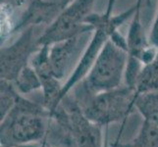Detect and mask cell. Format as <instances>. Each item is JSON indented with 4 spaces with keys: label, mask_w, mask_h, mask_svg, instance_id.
Masks as SVG:
<instances>
[{
    "label": "cell",
    "mask_w": 158,
    "mask_h": 147,
    "mask_svg": "<svg viewBox=\"0 0 158 147\" xmlns=\"http://www.w3.org/2000/svg\"><path fill=\"white\" fill-rule=\"evenodd\" d=\"M49 122V112L44 106L20 94L11 111L0 120L1 145L21 146L41 142L46 138Z\"/></svg>",
    "instance_id": "cell-1"
},
{
    "label": "cell",
    "mask_w": 158,
    "mask_h": 147,
    "mask_svg": "<svg viewBox=\"0 0 158 147\" xmlns=\"http://www.w3.org/2000/svg\"><path fill=\"white\" fill-rule=\"evenodd\" d=\"M115 2L116 0H108L105 12L100 14L91 13L86 18L85 24L91 26L94 28V31H92L89 42L85 47V50L74 68L72 74L63 84L61 94H60L61 101L86 77L103 46L111 39L114 32L117 31L128 19L134 16L135 9H137L135 3L121 14L113 15V7Z\"/></svg>",
    "instance_id": "cell-2"
},
{
    "label": "cell",
    "mask_w": 158,
    "mask_h": 147,
    "mask_svg": "<svg viewBox=\"0 0 158 147\" xmlns=\"http://www.w3.org/2000/svg\"><path fill=\"white\" fill-rule=\"evenodd\" d=\"M75 94L81 111L91 122L99 126L124 122L135 110L137 92L126 84L120 88L91 94L76 86Z\"/></svg>",
    "instance_id": "cell-3"
},
{
    "label": "cell",
    "mask_w": 158,
    "mask_h": 147,
    "mask_svg": "<svg viewBox=\"0 0 158 147\" xmlns=\"http://www.w3.org/2000/svg\"><path fill=\"white\" fill-rule=\"evenodd\" d=\"M127 64V50L109 39L103 46L89 74L80 83V88L91 94L120 88L124 84Z\"/></svg>",
    "instance_id": "cell-4"
},
{
    "label": "cell",
    "mask_w": 158,
    "mask_h": 147,
    "mask_svg": "<svg viewBox=\"0 0 158 147\" xmlns=\"http://www.w3.org/2000/svg\"><path fill=\"white\" fill-rule=\"evenodd\" d=\"M50 119L69 134L75 147H103L102 127L85 117L73 95L63 98Z\"/></svg>",
    "instance_id": "cell-5"
},
{
    "label": "cell",
    "mask_w": 158,
    "mask_h": 147,
    "mask_svg": "<svg viewBox=\"0 0 158 147\" xmlns=\"http://www.w3.org/2000/svg\"><path fill=\"white\" fill-rule=\"evenodd\" d=\"M95 1L96 0H73L43 30L37 39L39 45H51L94 31L91 26L85 24V20L91 14Z\"/></svg>",
    "instance_id": "cell-6"
},
{
    "label": "cell",
    "mask_w": 158,
    "mask_h": 147,
    "mask_svg": "<svg viewBox=\"0 0 158 147\" xmlns=\"http://www.w3.org/2000/svg\"><path fill=\"white\" fill-rule=\"evenodd\" d=\"M37 27L31 26L21 31L19 39L8 46H1L0 51V78L14 83L18 75L30 64L31 57L40 48Z\"/></svg>",
    "instance_id": "cell-7"
},
{
    "label": "cell",
    "mask_w": 158,
    "mask_h": 147,
    "mask_svg": "<svg viewBox=\"0 0 158 147\" xmlns=\"http://www.w3.org/2000/svg\"><path fill=\"white\" fill-rule=\"evenodd\" d=\"M143 2V0L135 1L137 9L132 17V22H131L126 40L128 57L138 60L144 66L155 58L158 49L151 44L149 37L146 35L143 21H141Z\"/></svg>",
    "instance_id": "cell-8"
},
{
    "label": "cell",
    "mask_w": 158,
    "mask_h": 147,
    "mask_svg": "<svg viewBox=\"0 0 158 147\" xmlns=\"http://www.w3.org/2000/svg\"><path fill=\"white\" fill-rule=\"evenodd\" d=\"M73 0H27L28 6L21 16L26 26H48Z\"/></svg>",
    "instance_id": "cell-9"
},
{
    "label": "cell",
    "mask_w": 158,
    "mask_h": 147,
    "mask_svg": "<svg viewBox=\"0 0 158 147\" xmlns=\"http://www.w3.org/2000/svg\"><path fill=\"white\" fill-rule=\"evenodd\" d=\"M89 34L91 32H86L49 45L48 57L50 68L53 75L59 80H62L65 78L71 61L73 60V57L78 54L80 46H81V40Z\"/></svg>",
    "instance_id": "cell-10"
},
{
    "label": "cell",
    "mask_w": 158,
    "mask_h": 147,
    "mask_svg": "<svg viewBox=\"0 0 158 147\" xmlns=\"http://www.w3.org/2000/svg\"><path fill=\"white\" fill-rule=\"evenodd\" d=\"M135 106L144 121L158 126V90L138 94Z\"/></svg>",
    "instance_id": "cell-11"
},
{
    "label": "cell",
    "mask_w": 158,
    "mask_h": 147,
    "mask_svg": "<svg viewBox=\"0 0 158 147\" xmlns=\"http://www.w3.org/2000/svg\"><path fill=\"white\" fill-rule=\"evenodd\" d=\"M152 90H158V51L155 58L143 67L135 84L137 94Z\"/></svg>",
    "instance_id": "cell-12"
},
{
    "label": "cell",
    "mask_w": 158,
    "mask_h": 147,
    "mask_svg": "<svg viewBox=\"0 0 158 147\" xmlns=\"http://www.w3.org/2000/svg\"><path fill=\"white\" fill-rule=\"evenodd\" d=\"M117 147H158V126L143 120L137 135Z\"/></svg>",
    "instance_id": "cell-13"
},
{
    "label": "cell",
    "mask_w": 158,
    "mask_h": 147,
    "mask_svg": "<svg viewBox=\"0 0 158 147\" xmlns=\"http://www.w3.org/2000/svg\"><path fill=\"white\" fill-rule=\"evenodd\" d=\"M13 84L22 95L41 89L40 79L30 64L21 71Z\"/></svg>",
    "instance_id": "cell-14"
},
{
    "label": "cell",
    "mask_w": 158,
    "mask_h": 147,
    "mask_svg": "<svg viewBox=\"0 0 158 147\" xmlns=\"http://www.w3.org/2000/svg\"><path fill=\"white\" fill-rule=\"evenodd\" d=\"M20 94L13 83L5 80H0V120L11 111Z\"/></svg>",
    "instance_id": "cell-15"
},
{
    "label": "cell",
    "mask_w": 158,
    "mask_h": 147,
    "mask_svg": "<svg viewBox=\"0 0 158 147\" xmlns=\"http://www.w3.org/2000/svg\"><path fill=\"white\" fill-rule=\"evenodd\" d=\"M27 0H1V6L7 8H16L22 6Z\"/></svg>",
    "instance_id": "cell-16"
},
{
    "label": "cell",
    "mask_w": 158,
    "mask_h": 147,
    "mask_svg": "<svg viewBox=\"0 0 158 147\" xmlns=\"http://www.w3.org/2000/svg\"><path fill=\"white\" fill-rule=\"evenodd\" d=\"M34 147H46V142H45V139L41 141V142H39V143H35L32 144Z\"/></svg>",
    "instance_id": "cell-17"
},
{
    "label": "cell",
    "mask_w": 158,
    "mask_h": 147,
    "mask_svg": "<svg viewBox=\"0 0 158 147\" xmlns=\"http://www.w3.org/2000/svg\"><path fill=\"white\" fill-rule=\"evenodd\" d=\"M1 147H34L32 144H29V145H21V146H2Z\"/></svg>",
    "instance_id": "cell-18"
}]
</instances>
